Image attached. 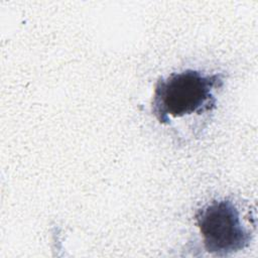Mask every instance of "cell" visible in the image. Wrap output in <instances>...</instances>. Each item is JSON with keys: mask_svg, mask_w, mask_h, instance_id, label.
<instances>
[{"mask_svg": "<svg viewBox=\"0 0 258 258\" xmlns=\"http://www.w3.org/2000/svg\"><path fill=\"white\" fill-rule=\"evenodd\" d=\"M224 84L225 74H209L194 69L161 77L154 87L151 113L161 125L211 113L217 107L216 93Z\"/></svg>", "mask_w": 258, "mask_h": 258, "instance_id": "obj_1", "label": "cell"}, {"mask_svg": "<svg viewBox=\"0 0 258 258\" xmlns=\"http://www.w3.org/2000/svg\"><path fill=\"white\" fill-rule=\"evenodd\" d=\"M196 225L202 235L206 251L226 257L249 247L252 232L243 222L240 210L230 199L214 200L195 215Z\"/></svg>", "mask_w": 258, "mask_h": 258, "instance_id": "obj_2", "label": "cell"}]
</instances>
